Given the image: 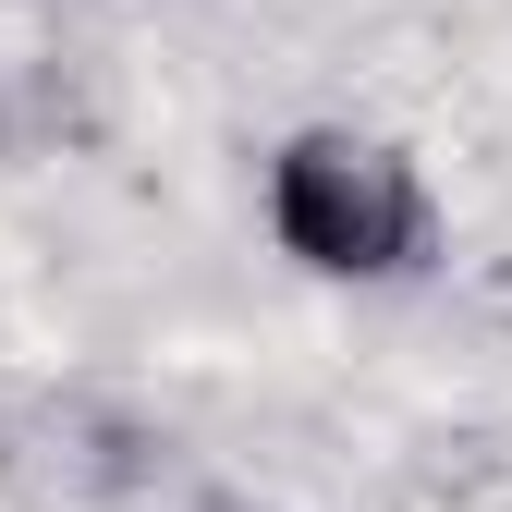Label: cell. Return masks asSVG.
Masks as SVG:
<instances>
[{"label": "cell", "mask_w": 512, "mask_h": 512, "mask_svg": "<svg viewBox=\"0 0 512 512\" xmlns=\"http://www.w3.org/2000/svg\"><path fill=\"white\" fill-rule=\"evenodd\" d=\"M196 512H244V500H196Z\"/></svg>", "instance_id": "3"}, {"label": "cell", "mask_w": 512, "mask_h": 512, "mask_svg": "<svg viewBox=\"0 0 512 512\" xmlns=\"http://www.w3.org/2000/svg\"><path fill=\"white\" fill-rule=\"evenodd\" d=\"M256 220L305 281H427L439 269V183L415 147L366 135V122H293L256 159Z\"/></svg>", "instance_id": "1"}, {"label": "cell", "mask_w": 512, "mask_h": 512, "mask_svg": "<svg viewBox=\"0 0 512 512\" xmlns=\"http://www.w3.org/2000/svg\"><path fill=\"white\" fill-rule=\"evenodd\" d=\"M159 488V427L110 391L0 403V512H135Z\"/></svg>", "instance_id": "2"}]
</instances>
